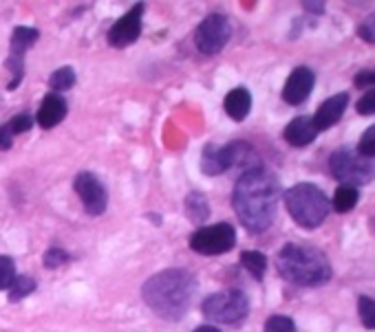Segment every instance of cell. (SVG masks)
I'll list each match as a JSON object with an SVG mask.
<instances>
[{
	"instance_id": "52a82bcc",
	"label": "cell",
	"mask_w": 375,
	"mask_h": 332,
	"mask_svg": "<svg viewBox=\"0 0 375 332\" xmlns=\"http://www.w3.org/2000/svg\"><path fill=\"white\" fill-rule=\"evenodd\" d=\"M203 317L219 324H239L247 317L249 300L241 290H221L214 293L201 304Z\"/></svg>"
},
{
	"instance_id": "603a6c76",
	"label": "cell",
	"mask_w": 375,
	"mask_h": 332,
	"mask_svg": "<svg viewBox=\"0 0 375 332\" xmlns=\"http://www.w3.org/2000/svg\"><path fill=\"white\" fill-rule=\"evenodd\" d=\"M16 280V264L11 257L0 255V290H9Z\"/></svg>"
},
{
	"instance_id": "6da1fadb",
	"label": "cell",
	"mask_w": 375,
	"mask_h": 332,
	"mask_svg": "<svg viewBox=\"0 0 375 332\" xmlns=\"http://www.w3.org/2000/svg\"><path fill=\"white\" fill-rule=\"evenodd\" d=\"M278 198V178L270 170L254 168L249 172H243L237 180L234 194H232V205H234L241 225L247 231L263 233L274 223Z\"/></svg>"
},
{
	"instance_id": "30bf717a",
	"label": "cell",
	"mask_w": 375,
	"mask_h": 332,
	"mask_svg": "<svg viewBox=\"0 0 375 332\" xmlns=\"http://www.w3.org/2000/svg\"><path fill=\"white\" fill-rule=\"evenodd\" d=\"M73 187L82 200V205L86 209L88 216H102L106 205H109V194H106L102 180L91 174V172H82L76 176Z\"/></svg>"
},
{
	"instance_id": "d6986e66",
	"label": "cell",
	"mask_w": 375,
	"mask_h": 332,
	"mask_svg": "<svg viewBox=\"0 0 375 332\" xmlns=\"http://www.w3.org/2000/svg\"><path fill=\"white\" fill-rule=\"evenodd\" d=\"M358 198H360V194H358V190H355V187L340 185L333 194V209L338 214H347V211H351L355 205H358Z\"/></svg>"
},
{
	"instance_id": "4fadbf2b",
	"label": "cell",
	"mask_w": 375,
	"mask_h": 332,
	"mask_svg": "<svg viewBox=\"0 0 375 332\" xmlns=\"http://www.w3.org/2000/svg\"><path fill=\"white\" fill-rule=\"evenodd\" d=\"M314 84H316V75L314 70L307 68V66H298L292 70V75L285 82V88H282V99L287 102L290 106H300L309 97V93L314 90Z\"/></svg>"
},
{
	"instance_id": "ba28073f",
	"label": "cell",
	"mask_w": 375,
	"mask_h": 332,
	"mask_svg": "<svg viewBox=\"0 0 375 332\" xmlns=\"http://www.w3.org/2000/svg\"><path fill=\"white\" fill-rule=\"evenodd\" d=\"M234 245H237V231L227 223L201 227L190 235V249L201 255H221L234 249Z\"/></svg>"
},
{
	"instance_id": "1f68e13d",
	"label": "cell",
	"mask_w": 375,
	"mask_h": 332,
	"mask_svg": "<svg viewBox=\"0 0 375 332\" xmlns=\"http://www.w3.org/2000/svg\"><path fill=\"white\" fill-rule=\"evenodd\" d=\"M11 141H13V135L7 130V125H3L0 128V150H9Z\"/></svg>"
},
{
	"instance_id": "277c9868",
	"label": "cell",
	"mask_w": 375,
	"mask_h": 332,
	"mask_svg": "<svg viewBox=\"0 0 375 332\" xmlns=\"http://www.w3.org/2000/svg\"><path fill=\"white\" fill-rule=\"evenodd\" d=\"M285 205H287L294 223H298L302 229H316L329 216V198L311 183H298L290 187L285 192Z\"/></svg>"
},
{
	"instance_id": "3957f363",
	"label": "cell",
	"mask_w": 375,
	"mask_h": 332,
	"mask_svg": "<svg viewBox=\"0 0 375 332\" xmlns=\"http://www.w3.org/2000/svg\"><path fill=\"white\" fill-rule=\"evenodd\" d=\"M276 269L290 284L307 288L327 284L333 273L323 251L302 245H285L276 255Z\"/></svg>"
},
{
	"instance_id": "ffe728a7",
	"label": "cell",
	"mask_w": 375,
	"mask_h": 332,
	"mask_svg": "<svg viewBox=\"0 0 375 332\" xmlns=\"http://www.w3.org/2000/svg\"><path fill=\"white\" fill-rule=\"evenodd\" d=\"M241 264L247 269V273L252 275V278H256V280L265 278L267 257L261 251H245V253H241Z\"/></svg>"
},
{
	"instance_id": "9c48e42d",
	"label": "cell",
	"mask_w": 375,
	"mask_h": 332,
	"mask_svg": "<svg viewBox=\"0 0 375 332\" xmlns=\"http://www.w3.org/2000/svg\"><path fill=\"white\" fill-rule=\"evenodd\" d=\"M232 35V23L221 13H212L196 27L194 31V44L203 55L219 53Z\"/></svg>"
},
{
	"instance_id": "d6a6232c",
	"label": "cell",
	"mask_w": 375,
	"mask_h": 332,
	"mask_svg": "<svg viewBox=\"0 0 375 332\" xmlns=\"http://www.w3.org/2000/svg\"><path fill=\"white\" fill-rule=\"evenodd\" d=\"M302 5H305V9H309V11H318V13L325 11V3H302Z\"/></svg>"
},
{
	"instance_id": "cb8c5ba5",
	"label": "cell",
	"mask_w": 375,
	"mask_h": 332,
	"mask_svg": "<svg viewBox=\"0 0 375 332\" xmlns=\"http://www.w3.org/2000/svg\"><path fill=\"white\" fill-rule=\"evenodd\" d=\"M358 310H360L362 326L369 330H375V300L362 295V297L358 300Z\"/></svg>"
},
{
	"instance_id": "5b68a950",
	"label": "cell",
	"mask_w": 375,
	"mask_h": 332,
	"mask_svg": "<svg viewBox=\"0 0 375 332\" xmlns=\"http://www.w3.org/2000/svg\"><path fill=\"white\" fill-rule=\"evenodd\" d=\"M243 165L245 172L261 168V161L254 152V147L245 143V141H232L227 145H206V150L201 154V170L208 176H217L223 174L232 168H239Z\"/></svg>"
},
{
	"instance_id": "f546056e",
	"label": "cell",
	"mask_w": 375,
	"mask_h": 332,
	"mask_svg": "<svg viewBox=\"0 0 375 332\" xmlns=\"http://www.w3.org/2000/svg\"><path fill=\"white\" fill-rule=\"evenodd\" d=\"M358 33H360V38H362V40L375 44V13H371V16L367 18V20L360 25Z\"/></svg>"
},
{
	"instance_id": "9a60e30c",
	"label": "cell",
	"mask_w": 375,
	"mask_h": 332,
	"mask_svg": "<svg viewBox=\"0 0 375 332\" xmlns=\"http://www.w3.org/2000/svg\"><path fill=\"white\" fill-rule=\"evenodd\" d=\"M66 117V102L62 95L58 93H49L42 99V106L38 110V125L44 128V130H51V128H56L62 119Z\"/></svg>"
},
{
	"instance_id": "7402d4cb",
	"label": "cell",
	"mask_w": 375,
	"mask_h": 332,
	"mask_svg": "<svg viewBox=\"0 0 375 332\" xmlns=\"http://www.w3.org/2000/svg\"><path fill=\"white\" fill-rule=\"evenodd\" d=\"M35 290V282L27 275H20V278H16L11 288H9V302H18V300H25L27 295H31Z\"/></svg>"
},
{
	"instance_id": "7a4b0ae2",
	"label": "cell",
	"mask_w": 375,
	"mask_h": 332,
	"mask_svg": "<svg viewBox=\"0 0 375 332\" xmlns=\"http://www.w3.org/2000/svg\"><path fill=\"white\" fill-rule=\"evenodd\" d=\"M196 293L194 275L186 269H166L153 278L141 288V297L148 304L155 315L168 321L181 319Z\"/></svg>"
},
{
	"instance_id": "4316f807",
	"label": "cell",
	"mask_w": 375,
	"mask_h": 332,
	"mask_svg": "<svg viewBox=\"0 0 375 332\" xmlns=\"http://www.w3.org/2000/svg\"><path fill=\"white\" fill-rule=\"evenodd\" d=\"M355 110H358L360 115H375V86L369 88L367 93L358 99Z\"/></svg>"
},
{
	"instance_id": "ac0fdd59",
	"label": "cell",
	"mask_w": 375,
	"mask_h": 332,
	"mask_svg": "<svg viewBox=\"0 0 375 332\" xmlns=\"http://www.w3.org/2000/svg\"><path fill=\"white\" fill-rule=\"evenodd\" d=\"M186 214L192 223H203V220L210 216V205H208V198L203 194H190L186 198Z\"/></svg>"
},
{
	"instance_id": "2e32d148",
	"label": "cell",
	"mask_w": 375,
	"mask_h": 332,
	"mask_svg": "<svg viewBox=\"0 0 375 332\" xmlns=\"http://www.w3.org/2000/svg\"><path fill=\"white\" fill-rule=\"evenodd\" d=\"M316 137H318V130L311 117H296L294 121L287 123V128H285V141L294 147H305Z\"/></svg>"
},
{
	"instance_id": "8992f818",
	"label": "cell",
	"mask_w": 375,
	"mask_h": 332,
	"mask_svg": "<svg viewBox=\"0 0 375 332\" xmlns=\"http://www.w3.org/2000/svg\"><path fill=\"white\" fill-rule=\"evenodd\" d=\"M329 172L343 185L358 190V185H367L375 178V161L351 147H338L329 156Z\"/></svg>"
},
{
	"instance_id": "4dcf8cb0",
	"label": "cell",
	"mask_w": 375,
	"mask_h": 332,
	"mask_svg": "<svg viewBox=\"0 0 375 332\" xmlns=\"http://www.w3.org/2000/svg\"><path fill=\"white\" fill-rule=\"evenodd\" d=\"M355 86L362 88V86H375V70H362L358 73V78H355Z\"/></svg>"
},
{
	"instance_id": "836d02e7",
	"label": "cell",
	"mask_w": 375,
	"mask_h": 332,
	"mask_svg": "<svg viewBox=\"0 0 375 332\" xmlns=\"http://www.w3.org/2000/svg\"><path fill=\"white\" fill-rule=\"evenodd\" d=\"M194 332H221L219 328H214V326H199Z\"/></svg>"
},
{
	"instance_id": "83f0119b",
	"label": "cell",
	"mask_w": 375,
	"mask_h": 332,
	"mask_svg": "<svg viewBox=\"0 0 375 332\" xmlns=\"http://www.w3.org/2000/svg\"><path fill=\"white\" fill-rule=\"evenodd\" d=\"M31 125H33V119H31L29 115H16V117L7 123V130L16 137V135L27 133Z\"/></svg>"
},
{
	"instance_id": "d4e9b609",
	"label": "cell",
	"mask_w": 375,
	"mask_h": 332,
	"mask_svg": "<svg viewBox=\"0 0 375 332\" xmlns=\"http://www.w3.org/2000/svg\"><path fill=\"white\" fill-rule=\"evenodd\" d=\"M263 332H296V324L285 315H272L265 321Z\"/></svg>"
},
{
	"instance_id": "8fae6325",
	"label": "cell",
	"mask_w": 375,
	"mask_h": 332,
	"mask_svg": "<svg viewBox=\"0 0 375 332\" xmlns=\"http://www.w3.org/2000/svg\"><path fill=\"white\" fill-rule=\"evenodd\" d=\"M40 33L29 27H18L11 35V51H9V60H7V68L13 73V82L9 84V88H16L23 82L25 75V53L27 49H31L35 42H38Z\"/></svg>"
},
{
	"instance_id": "44dd1931",
	"label": "cell",
	"mask_w": 375,
	"mask_h": 332,
	"mask_svg": "<svg viewBox=\"0 0 375 332\" xmlns=\"http://www.w3.org/2000/svg\"><path fill=\"white\" fill-rule=\"evenodd\" d=\"M73 84H76V70L71 66H62L58 70H53L49 78V86L53 93H62V90L73 88Z\"/></svg>"
},
{
	"instance_id": "5bb4252c",
	"label": "cell",
	"mask_w": 375,
	"mask_h": 332,
	"mask_svg": "<svg viewBox=\"0 0 375 332\" xmlns=\"http://www.w3.org/2000/svg\"><path fill=\"white\" fill-rule=\"evenodd\" d=\"M347 106H349V95L347 93H338V95L325 99L314 115L316 130L320 133V130H329V128H333L338 121L343 119Z\"/></svg>"
},
{
	"instance_id": "e0dca14e",
	"label": "cell",
	"mask_w": 375,
	"mask_h": 332,
	"mask_svg": "<svg viewBox=\"0 0 375 332\" xmlns=\"http://www.w3.org/2000/svg\"><path fill=\"white\" fill-rule=\"evenodd\" d=\"M223 108L230 119L243 121L249 115V110H252V95H249L247 88H232L225 95Z\"/></svg>"
},
{
	"instance_id": "7c38bea8",
	"label": "cell",
	"mask_w": 375,
	"mask_h": 332,
	"mask_svg": "<svg viewBox=\"0 0 375 332\" xmlns=\"http://www.w3.org/2000/svg\"><path fill=\"white\" fill-rule=\"evenodd\" d=\"M141 16H144V5L137 3L131 11L124 13L119 20L111 27L109 35H106L109 44L115 47V49L131 47L141 33Z\"/></svg>"
},
{
	"instance_id": "f1b7e54d",
	"label": "cell",
	"mask_w": 375,
	"mask_h": 332,
	"mask_svg": "<svg viewBox=\"0 0 375 332\" xmlns=\"http://www.w3.org/2000/svg\"><path fill=\"white\" fill-rule=\"evenodd\" d=\"M64 262H69V253L62 251V249H49L44 253V266L47 269H58L62 266Z\"/></svg>"
},
{
	"instance_id": "484cf974",
	"label": "cell",
	"mask_w": 375,
	"mask_h": 332,
	"mask_svg": "<svg viewBox=\"0 0 375 332\" xmlns=\"http://www.w3.org/2000/svg\"><path fill=\"white\" fill-rule=\"evenodd\" d=\"M358 152L367 159H373L375 161V125H371L369 130H364V135L360 137V143H358Z\"/></svg>"
}]
</instances>
